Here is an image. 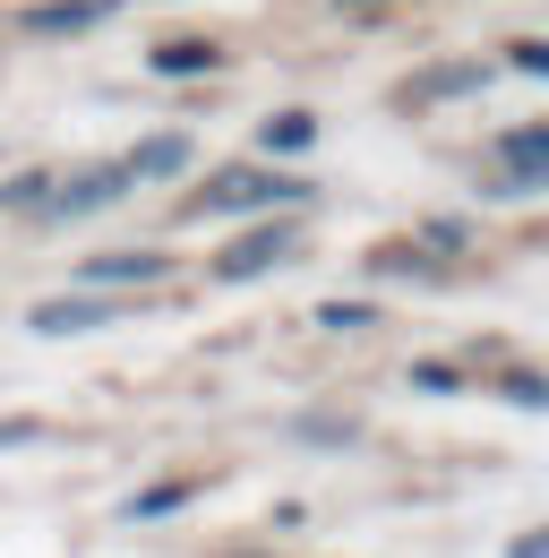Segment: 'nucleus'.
<instances>
[{"mask_svg":"<svg viewBox=\"0 0 549 558\" xmlns=\"http://www.w3.org/2000/svg\"><path fill=\"white\" fill-rule=\"evenodd\" d=\"M292 198H309V181L301 172H223V181H206L190 215H241V207H292Z\"/></svg>","mask_w":549,"mask_h":558,"instance_id":"obj_1","label":"nucleus"},{"mask_svg":"<svg viewBox=\"0 0 549 558\" xmlns=\"http://www.w3.org/2000/svg\"><path fill=\"white\" fill-rule=\"evenodd\" d=\"M283 258H292V232H283V223H258L249 241H232V250L215 258V276H223V283H249V276H267V267H283Z\"/></svg>","mask_w":549,"mask_h":558,"instance_id":"obj_2","label":"nucleus"},{"mask_svg":"<svg viewBox=\"0 0 549 558\" xmlns=\"http://www.w3.org/2000/svg\"><path fill=\"white\" fill-rule=\"evenodd\" d=\"M137 181H130V163H103V172H86V181H61L52 190V215H95V207H112V198H130Z\"/></svg>","mask_w":549,"mask_h":558,"instance_id":"obj_3","label":"nucleus"},{"mask_svg":"<svg viewBox=\"0 0 549 558\" xmlns=\"http://www.w3.org/2000/svg\"><path fill=\"white\" fill-rule=\"evenodd\" d=\"M103 318H121V301H44L26 327H35V336H86V327H103Z\"/></svg>","mask_w":549,"mask_h":558,"instance_id":"obj_4","label":"nucleus"},{"mask_svg":"<svg viewBox=\"0 0 549 558\" xmlns=\"http://www.w3.org/2000/svg\"><path fill=\"white\" fill-rule=\"evenodd\" d=\"M95 17H121V0H44V9H26V35H77Z\"/></svg>","mask_w":549,"mask_h":558,"instance_id":"obj_5","label":"nucleus"},{"mask_svg":"<svg viewBox=\"0 0 549 558\" xmlns=\"http://www.w3.org/2000/svg\"><path fill=\"white\" fill-rule=\"evenodd\" d=\"M181 163H190V138H181V130H163V138H146L130 155V181H163V172H181Z\"/></svg>","mask_w":549,"mask_h":558,"instance_id":"obj_6","label":"nucleus"},{"mask_svg":"<svg viewBox=\"0 0 549 558\" xmlns=\"http://www.w3.org/2000/svg\"><path fill=\"white\" fill-rule=\"evenodd\" d=\"M480 86V61H447V70H420L404 86V104H429V95H473Z\"/></svg>","mask_w":549,"mask_h":558,"instance_id":"obj_7","label":"nucleus"},{"mask_svg":"<svg viewBox=\"0 0 549 558\" xmlns=\"http://www.w3.org/2000/svg\"><path fill=\"white\" fill-rule=\"evenodd\" d=\"M507 163H515V190H541V163H549V130L541 121L507 138Z\"/></svg>","mask_w":549,"mask_h":558,"instance_id":"obj_8","label":"nucleus"},{"mask_svg":"<svg viewBox=\"0 0 549 558\" xmlns=\"http://www.w3.org/2000/svg\"><path fill=\"white\" fill-rule=\"evenodd\" d=\"M172 276V258H155V250H146V258H95V283H163Z\"/></svg>","mask_w":549,"mask_h":558,"instance_id":"obj_9","label":"nucleus"},{"mask_svg":"<svg viewBox=\"0 0 549 558\" xmlns=\"http://www.w3.org/2000/svg\"><path fill=\"white\" fill-rule=\"evenodd\" d=\"M309 138H318V121H309V112H283V121H267V155H301Z\"/></svg>","mask_w":549,"mask_h":558,"instance_id":"obj_10","label":"nucleus"},{"mask_svg":"<svg viewBox=\"0 0 549 558\" xmlns=\"http://www.w3.org/2000/svg\"><path fill=\"white\" fill-rule=\"evenodd\" d=\"M155 70H172V77L215 70V44H155Z\"/></svg>","mask_w":549,"mask_h":558,"instance_id":"obj_11","label":"nucleus"},{"mask_svg":"<svg viewBox=\"0 0 549 558\" xmlns=\"http://www.w3.org/2000/svg\"><path fill=\"white\" fill-rule=\"evenodd\" d=\"M181 498H190V482H155V489H137V498H130V524H137V515H172Z\"/></svg>","mask_w":549,"mask_h":558,"instance_id":"obj_12","label":"nucleus"},{"mask_svg":"<svg viewBox=\"0 0 549 558\" xmlns=\"http://www.w3.org/2000/svg\"><path fill=\"white\" fill-rule=\"evenodd\" d=\"M52 198V172H17L9 190H0V207H44Z\"/></svg>","mask_w":549,"mask_h":558,"instance_id":"obj_13","label":"nucleus"},{"mask_svg":"<svg viewBox=\"0 0 549 558\" xmlns=\"http://www.w3.org/2000/svg\"><path fill=\"white\" fill-rule=\"evenodd\" d=\"M17 438H44V421H0V447H17Z\"/></svg>","mask_w":549,"mask_h":558,"instance_id":"obj_14","label":"nucleus"}]
</instances>
